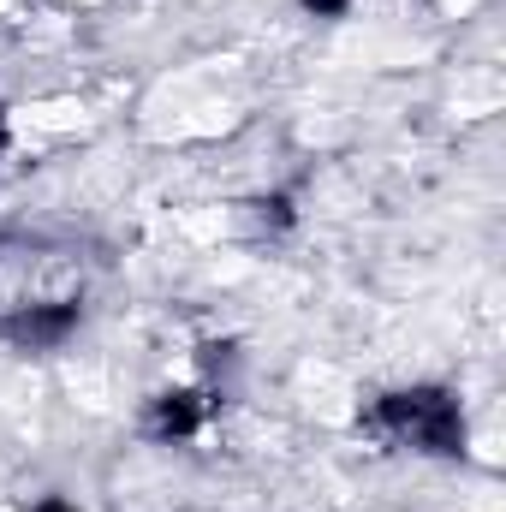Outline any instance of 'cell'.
Masks as SVG:
<instances>
[{"label": "cell", "mask_w": 506, "mask_h": 512, "mask_svg": "<svg viewBox=\"0 0 506 512\" xmlns=\"http://www.w3.org/2000/svg\"><path fill=\"white\" fill-rule=\"evenodd\" d=\"M310 6H316V12H340L346 0H310Z\"/></svg>", "instance_id": "6da1fadb"}]
</instances>
